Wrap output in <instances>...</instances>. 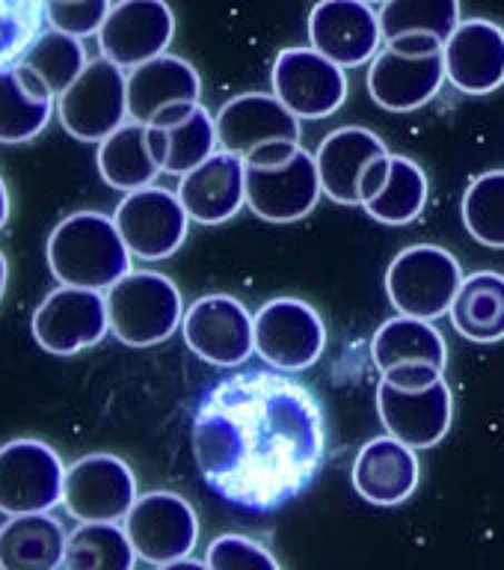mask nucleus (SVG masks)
Returning a JSON list of instances; mask_svg holds the SVG:
<instances>
[{
    "label": "nucleus",
    "instance_id": "nucleus-1",
    "mask_svg": "<svg viewBox=\"0 0 504 570\" xmlns=\"http://www.w3.org/2000/svg\"><path fill=\"white\" fill-rule=\"evenodd\" d=\"M190 445L217 497L247 511H274L318 479L327 416L318 395L285 372H240L205 395Z\"/></svg>",
    "mask_w": 504,
    "mask_h": 570
},
{
    "label": "nucleus",
    "instance_id": "nucleus-2",
    "mask_svg": "<svg viewBox=\"0 0 504 570\" xmlns=\"http://www.w3.org/2000/svg\"><path fill=\"white\" fill-rule=\"evenodd\" d=\"M45 258L53 279L75 288L107 292L131 274V249L116 229L113 214L75 212L48 235Z\"/></svg>",
    "mask_w": 504,
    "mask_h": 570
},
{
    "label": "nucleus",
    "instance_id": "nucleus-3",
    "mask_svg": "<svg viewBox=\"0 0 504 570\" xmlns=\"http://www.w3.org/2000/svg\"><path fill=\"white\" fill-rule=\"evenodd\" d=\"M110 333L128 347L167 342L185 321L178 285L158 271H131L105 292Z\"/></svg>",
    "mask_w": 504,
    "mask_h": 570
},
{
    "label": "nucleus",
    "instance_id": "nucleus-4",
    "mask_svg": "<svg viewBox=\"0 0 504 570\" xmlns=\"http://www.w3.org/2000/svg\"><path fill=\"white\" fill-rule=\"evenodd\" d=\"M463 267L452 249L413 244L386 267V297L398 315L436 321L448 315L463 285Z\"/></svg>",
    "mask_w": 504,
    "mask_h": 570
},
{
    "label": "nucleus",
    "instance_id": "nucleus-5",
    "mask_svg": "<svg viewBox=\"0 0 504 570\" xmlns=\"http://www.w3.org/2000/svg\"><path fill=\"white\" fill-rule=\"evenodd\" d=\"M66 470L60 452L36 436L0 445V514H51L62 505Z\"/></svg>",
    "mask_w": 504,
    "mask_h": 570
},
{
    "label": "nucleus",
    "instance_id": "nucleus-6",
    "mask_svg": "<svg viewBox=\"0 0 504 570\" xmlns=\"http://www.w3.org/2000/svg\"><path fill=\"white\" fill-rule=\"evenodd\" d=\"M57 119L75 140H107L128 122V71L105 57L89 60L80 78L57 98Z\"/></svg>",
    "mask_w": 504,
    "mask_h": 570
},
{
    "label": "nucleus",
    "instance_id": "nucleus-7",
    "mask_svg": "<svg viewBox=\"0 0 504 570\" xmlns=\"http://www.w3.org/2000/svg\"><path fill=\"white\" fill-rule=\"evenodd\" d=\"M327 351V324L300 297H274L256 312V354L274 372L297 374Z\"/></svg>",
    "mask_w": 504,
    "mask_h": 570
},
{
    "label": "nucleus",
    "instance_id": "nucleus-8",
    "mask_svg": "<svg viewBox=\"0 0 504 570\" xmlns=\"http://www.w3.org/2000/svg\"><path fill=\"white\" fill-rule=\"evenodd\" d=\"M122 529L137 559L155 568L190 559L199 543V517L194 505L172 490L142 493L122 520Z\"/></svg>",
    "mask_w": 504,
    "mask_h": 570
},
{
    "label": "nucleus",
    "instance_id": "nucleus-9",
    "mask_svg": "<svg viewBox=\"0 0 504 570\" xmlns=\"http://www.w3.org/2000/svg\"><path fill=\"white\" fill-rule=\"evenodd\" d=\"M137 499V475L116 454H83L66 470L62 508L78 523H122Z\"/></svg>",
    "mask_w": 504,
    "mask_h": 570
},
{
    "label": "nucleus",
    "instance_id": "nucleus-10",
    "mask_svg": "<svg viewBox=\"0 0 504 570\" xmlns=\"http://www.w3.org/2000/svg\"><path fill=\"white\" fill-rule=\"evenodd\" d=\"M36 345L53 356H75L96 347L110 333L105 292L57 285L30 318Z\"/></svg>",
    "mask_w": 504,
    "mask_h": 570
},
{
    "label": "nucleus",
    "instance_id": "nucleus-11",
    "mask_svg": "<svg viewBox=\"0 0 504 570\" xmlns=\"http://www.w3.org/2000/svg\"><path fill=\"white\" fill-rule=\"evenodd\" d=\"M181 336L202 363L238 368L256 354V315L231 294H205L185 309Z\"/></svg>",
    "mask_w": 504,
    "mask_h": 570
},
{
    "label": "nucleus",
    "instance_id": "nucleus-12",
    "mask_svg": "<svg viewBox=\"0 0 504 570\" xmlns=\"http://www.w3.org/2000/svg\"><path fill=\"white\" fill-rule=\"evenodd\" d=\"M113 220L131 256L146 262L176 256L190 232V217L178 194L160 185L125 194L116 205Z\"/></svg>",
    "mask_w": 504,
    "mask_h": 570
},
{
    "label": "nucleus",
    "instance_id": "nucleus-13",
    "mask_svg": "<svg viewBox=\"0 0 504 570\" xmlns=\"http://www.w3.org/2000/svg\"><path fill=\"white\" fill-rule=\"evenodd\" d=\"M274 96L297 119H327L347 101V75L315 48H285L270 71Z\"/></svg>",
    "mask_w": 504,
    "mask_h": 570
},
{
    "label": "nucleus",
    "instance_id": "nucleus-14",
    "mask_svg": "<svg viewBox=\"0 0 504 570\" xmlns=\"http://www.w3.org/2000/svg\"><path fill=\"white\" fill-rule=\"evenodd\" d=\"M176 39V12L167 0H113L98 48L101 57L131 71L155 60Z\"/></svg>",
    "mask_w": 504,
    "mask_h": 570
},
{
    "label": "nucleus",
    "instance_id": "nucleus-15",
    "mask_svg": "<svg viewBox=\"0 0 504 570\" xmlns=\"http://www.w3.org/2000/svg\"><path fill=\"white\" fill-rule=\"evenodd\" d=\"M309 42L342 69H359L383 48L381 12L368 0H318L309 12Z\"/></svg>",
    "mask_w": 504,
    "mask_h": 570
},
{
    "label": "nucleus",
    "instance_id": "nucleus-16",
    "mask_svg": "<svg viewBox=\"0 0 504 570\" xmlns=\"http://www.w3.org/2000/svg\"><path fill=\"white\" fill-rule=\"evenodd\" d=\"M324 187L318 164L309 151L297 149L283 164H247V208L267 223H294L315 212Z\"/></svg>",
    "mask_w": 504,
    "mask_h": 570
},
{
    "label": "nucleus",
    "instance_id": "nucleus-17",
    "mask_svg": "<svg viewBox=\"0 0 504 570\" xmlns=\"http://www.w3.org/2000/svg\"><path fill=\"white\" fill-rule=\"evenodd\" d=\"M217 142L223 151L247 160L253 151L270 142H300V119L276 96L267 92H244L231 96L217 110Z\"/></svg>",
    "mask_w": 504,
    "mask_h": 570
},
{
    "label": "nucleus",
    "instance_id": "nucleus-18",
    "mask_svg": "<svg viewBox=\"0 0 504 570\" xmlns=\"http://www.w3.org/2000/svg\"><path fill=\"white\" fill-rule=\"evenodd\" d=\"M377 413L386 434L409 449H434L443 443L454 422V392L448 381H436L431 390L404 392L377 383Z\"/></svg>",
    "mask_w": 504,
    "mask_h": 570
},
{
    "label": "nucleus",
    "instance_id": "nucleus-19",
    "mask_svg": "<svg viewBox=\"0 0 504 570\" xmlns=\"http://www.w3.org/2000/svg\"><path fill=\"white\" fill-rule=\"evenodd\" d=\"M443 51L431 57H409L389 45L368 62V96L389 114H413L431 105L445 83Z\"/></svg>",
    "mask_w": 504,
    "mask_h": 570
},
{
    "label": "nucleus",
    "instance_id": "nucleus-20",
    "mask_svg": "<svg viewBox=\"0 0 504 570\" xmlns=\"http://www.w3.org/2000/svg\"><path fill=\"white\" fill-rule=\"evenodd\" d=\"M445 78L466 96H490L504 83V27L466 18L443 48Z\"/></svg>",
    "mask_w": 504,
    "mask_h": 570
},
{
    "label": "nucleus",
    "instance_id": "nucleus-21",
    "mask_svg": "<svg viewBox=\"0 0 504 570\" xmlns=\"http://www.w3.org/2000/svg\"><path fill=\"white\" fill-rule=\"evenodd\" d=\"M176 194L190 220L220 226L247 205V164L217 149L205 164L181 176Z\"/></svg>",
    "mask_w": 504,
    "mask_h": 570
},
{
    "label": "nucleus",
    "instance_id": "nucleus-22",
    "mask_svg": "<svg viewBox=\"0 0 504 570\" xmlns=\"http://www.w3.org/2000/svg\"><path fill=\"white\" fill-rule=\"evenodd\" d=\"M422 466H418L416 449H409L395 436H374L359 449L354 458L350 481L354 490L377 508H392L407 502L418 488Z\"/></svg>",
    "mask_w": 504,
    "mask_h": 570
},
{
    "label": "nucleus",
    "instance_id": "nucleus-23",
    "mask_svg": "<svg viewBox=\"0 0 504 570\" xmlns=\"http://www.w3.org/2000/svg\"><path fill=\"white\" fill-rule=\"evenodd\" d=\"M386 151L389 149H386L383 137L363 125H345V128L327 134L315 155L324 194L338 205H359L363 169Z\"/></svg>",
    "mask_w": 504,
    "mask_h": 570
},
{
    "label": "nucleus",
    "instance_id": "nucleus-24",
    "mask_svg": "<svg viewBox=\"0 0 504 570\" xmlns=\"http://www.w3.org/2000/svg\"><path fill=\"white\" fill-rule=\"evenodd\" d=\"M202 78L194 62L176 53H160L155 60L142 62L128 71V119L149 125L155 116L169 105L199 101Z\"/></svg>",
    "mask_w": 504,
    "mask_h": 570
},
{
    "label": "nucleus",
    "instance_id": "nucleus-25",
    "mask_svg": "<svg viewBox=\"0 0 504 570\" xmlns=\"http://www.w3.org/2000/svg\"><path fill=\"white\" fill-rule=\"evenodd\" d=\"M57 114V98L33 69L16 62L0 71V142L36 140Z\"/></svg>",
    "mask_w": 504,
    "mask_h": 570
},
{
    "label": "nucleus",
    "instance_id": "nucleus-26",
    "mask_svg": "<svg viewBox=\"0 0 504 570\" xmlns=\"http://www.w3.org/2000/svg\"><path fill=\"white\" fill-rule=\"evenodd\" d=\"M69 532L53 514L7 517L0 523V570H62Z\"/></svg>",
    "mask_w": 504,
    "mask_h": 570
},
{
    "label": "nucleus",
    "instance_id": "nucleus-27",
    "mask_svg": "<svg viewBox=\"0 0 504 570\" xmlns=\"http://www.w3.org/2000/svg\"><path fill=\"white\" fill-rule=\"evenodd\" d=\"M146 134H149V149L158 160L160 173L178 178L205 164L220 146L217 142V119L202 105H196L178 122L146 125Z\"/></svg>",
    "mask_w": 504,
    "mask_h": 570
},
{
    "label": "nucleus",
    "instance_id": "nucleus-28",
    "mask_svg": "<svg viewBox=\"0 0 504 570\" xmlns=\"http://www.w3.org/2000/svg\"><path fill=\"white\" fill-rule=\"evenodd\" d=\"M372 360L381 368V374L409 363H427L445 372V365H448V342L434 327V321L395 315V318L383 321L377 333H374Z\"/></svg>",
    "mask_w": 504,
    "mask_h": 570
},
{
    "label": "nucleus",
    "instance_id": "nucleus-29",
    "mask_svg": "<svg viewBox=\"0 0 504 570\" xmlns=\"http://www.w3.org/2000/svg\"><path fill=\"white\" fill-rule=\"evenodd\" d=\"M452 327L470 342L496 345L504 338V274L478 271L463 279L448 309Z\"/></svg>",
    "mask_w": 504,
    "mask_h": 570
},
{
    "label": "nucleus",
    "instance_id": "nucleus-30",
    "mask_svg": "<svg viewBox=\"0 0 504 570\" xmlns=\"http://www.w3.org/2000/svg\"><path fill=\"white\" fill-rule=\"evenodd\" d=\"M96 164L105 185H110L113 190H125V194L151 187L155 178L160 176L158 160L149 149L146 125L131 122V119L122 128H116L107 140L98 142Z\"/></svg>",
    "mask_w": 504,
    "mask_h": 570
},
{
    "label": "nucleus",
    "instance_id": "nucleus-31",
    "mask_svg": "<svg viewBox=\"0 0 504 570\" xmlns=\"http://www.w3.org/2000/svg\"><path fill=\"white\" fill-rule=\"evenodd\" d=\"M427 196H431V185H427L425 169L407 155H389V173L383 178L381 190L365 199L363 208L377 223L407 226L425 214Z\"/></svg>",
    "mask_w": 504,
    "mask_h": 570
},
{
    "label": "nucleus",
    "instance_id": "nucleus-32",
    "mask_svg": "<svg viewBox=\"0 0 504 570\" xmlns=\"http://www.w3.org/2000/svg\"><path fill=\"white\" fill-rule=\"evenodd\" d=\"M134 552L122 523H78L69 532L62 570H134Z\"/></svg>",
    "mask_w": 504,
    "mask_h": 570
},
{
    "label": "nucleus",
    "instance_id": "nucleus-33",
    "mask_svg": "<svg viewBox=\"0 0 504 570\" xmlns=\"http://www.w3.org/2000/svg\"><path fill=\"white\" fill-rule=\"evenodd\" d=\"M461 21V0H389L381 9L383 42L425 33L445 45Z\"/></svg>",
    "mask_w": 504,
    "mask_h": 570
},
{
    "label": "nucleus",
    "instance_id": "nucleus-34",
    "mask_svg": "<svg viewBox=\"0 0 504 570\" xmlns=\"http://www.w3.org/2000/svg\"><path fill=\"white\" fill-rule=\"evenodd\" d=\"M21 62L48 83L53 98H60L80 78V71L87 69L89 57L83 39H75V36L60 33L51 27V30H42V36L27 48Z\"/></svg>",
    "mask_w": 504,
    "mask_h": 570
},
{
    "label": "nucleus",
    "instance_id": "nucleus-35",
    "mask_svg": "<svg viewBox=\"0 0 504 570\" xmlns=\"http://www.w3.org/2000/svg\"><path fill=\"white\" fill-rule=\"evenodd\" d=\"M463 226L490 249H504V169L481 173L463 194Z\"/></svg>",
    "mask_w": 504,
    "mask_h": 570
},
{
    "label": "nucleus",
    "instance_id": "nucleus-36",
    "mask_svg": "<svg viewBox=\"0 0 504 570\" xmlns=\"http://www.w3.org/2000/svg\"><path fill=\"white\" fill-rule=\"evenodd\" d=\"M45 24V0H0V71L21 62Z\"/></svg>",
    "mask_w": 504,
    "mask_h": 570
},
{
    "label": "nucleus",
    "instance_id": "nucleus-37",
    "mask_svg": "<svg viewBox=\"0 0 504 570\" xmlns=\"http://www.w3.org/2000/svg\"><path fill=\"white\" fill-rule=\"evenodd\" d=\"M205 564L211 570H283L265 543L235 532L220 534L208 543Z\"/></svg>",
    "mask_w": 504,
    "mask_h": 570
},
{
    "label": "nucleus",
    "instance_id": "nucleus-38",
    "mask_svg": "<svg viewBox=\"0 0 504 570\" xmlns=\"http://www.w3.org/2000/svg\"><path fill=\"white\" fill-rule=\"evenodd\" d=\"M113 0H45L48 24L75 39H89L101 33Z\"/></svg>",
    "mask_w": 504,
    "mask_h": 570
},
{
    "label": "nucleus",
    "instance_id": "nucleus-39",
    "mask_svg": "<svg viewBox=\"0 0 504 570\" xmlns=\"http://www.w3.org/2000/svg\"><path fill=\"white\" fill-rule=\"evenodd\" d=\"M445 372H439L436 365L427 363H409V365H398V368H392V372L383 374V381L395 386V390L404 392H422L431 390L436 381H443Z\"/></svg>",
    "mask_w": 504,
    "mask_h": 570
},
{
    "label": "nucleus",
    "instance_id": "nucleus-40",
    "mask_svg": "<svg viewBox=\"0 0 504 570\" xmlns=\"http://www.w3.org/2000/svg\"><path fill=\"white\" fill-rule=\"evenodd\" d=\"M386 45L401 53H409V57H431V53H439L445 48L439 39H434V36H425V33L401 36V39H392V42H386Z\"/></svg>",
    "mask_w": 504,
    "mask_h": 570
},
{
    "label": "nucleus",
    "instance_id": "nucleus-41",
    "mask_svg": "<svg viewBox=\"0 0 504 570\" xmlns=\"http://www.w3.org/2000/svg\"><path fill=\"white\" fill-rule=\"evenodd\" d=\"M300 149V142H270L265 149L253 151L244 164H253V167H270V164H283Z\"/></svg>",
    "mask_w": 504,
    "mask_h": 570
},
{
    "label": "nucleus",
    "instance_id": "nucleus-42",
    "mask_svg": "<svg viewBox=\"0 0 504 570\" xmlns=\"http://www.w3.org/2000/svg\"><path fill=\"white\" fill-rule=\"evenodd\" d=\"M9 208H12V203H9L7 178L0 176V232H3V226L9 223Z\"/></svg>",
    "mask_w": 504,
    "mask_h": 570
},
{
    "label": "nucleus",
    "instance_id": "nucleus-43",
    "mask_svg": "<svg viewBox=\"0 0 504 570\" xmlns=\"http://www.w3.org/2000/svg\"><path fill=\"white\" fill-rule=\"evenodd\" d=\"M158 570H211L205 561H196V559H181V561H172V564H164Z\"/></svg>",
    "mask_w": 504,
    "mask_h": 570
},
{
    "label": "nucleus",
    "instance_id": "nucleus-44",
    "mask_svg": "<svg viewBox=\"0 0 504 570\" xmlns=\"http://www.w3.org/2000/svg\"><path fill=\"white\" fill-rule=\"evenodd\" d=\"M7 283H9V265H7V256H3V249H0V303H3V294H7Z\"/></svg>",
    "mask_w": 504,
    "mask_h": 570
},
{
    "label": "nucleus",
    "instance_id": "nucleus-45",
    "mask_svg": "<svg viewBox=\"0 0 504 570\" xmlns=\"http://www.w3.org/2000/svg\"><path fill=\"white\" fill-rule=\"evenodd\" d=\"M368 3H381L383 7V3H389V0H368Z\"/></svg>",
    "mask_w": 504,
    "mask_h": 570
}]
</instances>
